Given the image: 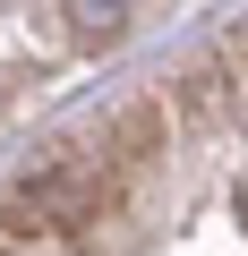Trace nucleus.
<instances>
[{"instance_id":"nucleus-1","label":"nucleus","mask_w":248,"mask_h":256,"mask_svg":"<svg viewBox=\"0 0 248 256\" xmlns=\"http://www.w3.org/2000/svg\"><path fill=\"white\" fill-rule=\"evenodd\" d=\"M111 196H120L111 162H52L0 196V239H77L111 214Z\"/></svg>"},{"instance_id":"nucleus-2","label":"nucleus","mask_w":248,"mask_h":256,"mask_svg":"<svg viewBox=\"0 0 248 256\" xmlns=\"http://www.w3.org/2000/svg\"><path fill=\"white\" fill-rule=\"evenodd\" d=\"M137 9H146V0H60V18H69V34H77V43H111Z\"/></svg>"},{"instance_id":"nucleus-3","label":"nucleus","mask_w":248,"mask_h":256,"mask_svg":"<svg viewBox=\"0 0 248 256\" xmlns=\"http://www.w3.org/2000/svg\"><path fill=\"white\" fill-rule=\"evenodd\" d=\"M239 214H248V196H239Z\"/></svg>"}]
</instances>
